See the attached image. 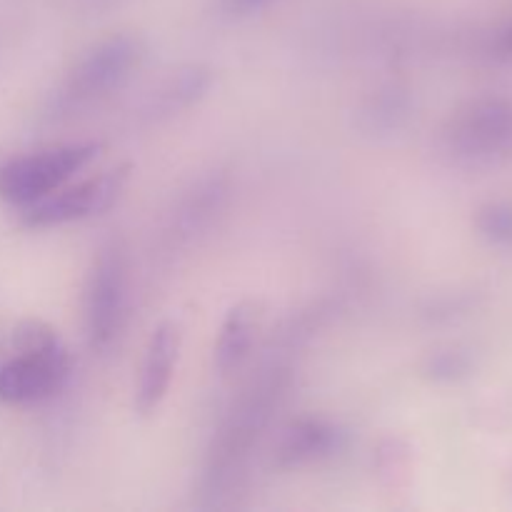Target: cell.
Returning a JSON list of instances; mask_svg holds the SVG:
<instances>
[{"label": "cell", "instance_id": "obj_1", "mask_svg": "<svg viewBox=\"0 0 512 512\" xmlns=\"http://www.w3.org/2000/svg\"><path fill=\"white\" fill-rule=\"evenodd\" d=\"M103 148L105 145L100 140H83V143L58 145L40 153L0 160V200L28 208L48 198L75 173L88 168Z\"/></svg>", "mask_w": 512, "mask_h": 512}, {"label": "cell", "instance_id": "obj_2", "mask_svg": "<svg viewBox=\"0 0 512 512\" xmlns=\"http://www.w3.org/2000/svg\"><path fill=\"white\" fill-rule=\"evenodd\" d=\"M443 145L463 165H490L512 153V100L485 95L465 103L443 130Z\"/></svg>", "mask_w": 512, "mask_h": 512}, {"label": "cell", "instance_id": "obj_3", "mask_svg": "<svg viewBox=\"0 0 512 512\" xmlns=\"http://www.w3.org/2000/svg\"><path fill=\"white\" fill-rule=\"evenodd\" d=\"M143 55L145 48L135 35L120 33L100 40L70 68L60 88V105L65 110H78L108 98L138 70Z\"/></svg>", "mask_w": 512, "mask_h": 512}, {"label": "cell", "instance_id": "obj_4", "mask_svg": "<svg viewBox=\"0 0 512 512\" xmlns=\"http://www.w3.org/2000/svg\"><path fill=\"white\" fill-rule=\"evenodd\" d=\"M128 308V260L123 245L110 240L95 253L85 280V338L93 350H108L123 330Z\"/></svg>", "mask_w": 512, "mask_h": 512}, {"label": "cell", "instance_id": "obj_5", "mask_svg": "<svg viewBox=\"0 0 512 512\" xmlns=\"http://www.w3.org/2000/svg\"><path fill=\"white\" fill-rule=\"evenodd\" d=\"M133 168L130 163L115 165L103 173L85 178L70 188H58L48 198L23 208L25 228H60V225L80 223V220L98 218L105 210L113 208L120 195L128 188Z\"/></svg>", "mask_w": 512, "mask_h": 512}, {"label": "cell", "instance_id": "obj_6", "mask_svg": "<svg viewBox=\"0 0 512 512\" xmlns=\"http://www.w3.org/2000/svg\"><path fill=\"white\" fill-rule=\"evenodd\" d=\"M70 353L63 340L30 350H15V358L0 368V400L8 405H35L50 400L70 378Z\"/></svg>", "mask_w": 512, "mask_h": 512}, {"label": "cell", "instance_id": "obj_7", "mask_svg": "<svg viewBox=\"0 0 512 512\" xmlns=\"http://www.w3.org/2000/svg\"><path fill=\"white\" fill-rule=\"evenodd\" d=\"M278 395L280 378L275 375L268 383L260 385L258 390H250V393L240 400L238 408H233L228 423L223 425V430H220L218 438H215L213 450H210L208 473H205L210 483H220V480L233 470V465H238V460L248 453L253 440L258 438L260 430L268 423L270 410L278 403Z\"/></svg>", "mask_w": 512, "mask_h": 512}, {"label": "cell", "instance_id": "obj_8", "mask_svg": "<svg viewBox=\"0 0 512 512\" xmlns=\"http://www.w3.org/2000/svg\"><path fill=\"white\" fill-rule=\"evenodd\" d=\"M180 348H183V328L178 320H163L155 325L145 345L138 385H135V410L143 418H150L163 405L178 368Z\"/></svg>", "mask_w": 512, "mask_h": 512}, {"label": "cell", "instance_id": "obj_9", "mask_svg": "<svg viewBox=\"0 0 512 512\" xmlns=\"http://www.w3.org/2000/svg\"><path fill=\"white\" fill-rule=\"evenodd\" d=\"M345 445V430L325 418H298L280 433L273 463L280 470L303 468L338 455Z\"/></svg>", "mask_w": 512, "mask_h": 512}, {"label": "cell", "instance_id": "obj_10", "mask_svg": "<svg viewBox=\"0 0 512 512\" xmlns=\"http://www.w3.org/2000/svg\"><path fill=\"white\" fill-rule=\"evenodd\" d=\"M260 325V308L253 300H240V303L230 305L225 313L223 323H220L218 343H215V370L220 375H230L248 360L250 350H253L255 335H258Z\"/></svg>", "mask_w": 512, "mask_h": 512}, {"label": "cell", "instance_id": "obj_11", "mask_svg": "<svg viewBox=\"0 0 512 512\" xmlns=\"http://www.w3.org/2000/svg\"><path fill=\"white\" fill-rule=\"evenodd\" d=\"M210 85H213V70L205 65H188V68L178 70L155 95L150 118L165 120L193 108L198 100L205 98Z\"/></svg>", "mask_w": 512, "mask_h": 512}, {"label": "cell", "instance_id": "obj_12", "mask_svg": "<svg viewBox=\"0 0 512 512\" xmlns=\"http://www.w3.org/2000/svg\"><path fill=\"white\" fill-rule=\"evenodd\" d=\"M225 198H228V180L223 175L215 178H205L193 188V193L183 200L178 215H175V228L178 235H195L200 230L208 228L218 210L223 208Z\"/></svg>", "mask_w": 512, "mask_h": 512}, {"label": "cell", "instance_id": "obj_13", "mask_svg": "<svg viewBox=\"0 0 512 512\" xmlns=\"http://www.w3.org/2000/svg\"><path fill=\"white\" fill-rule=\"evenodd\" d=\"M475 230L490 245H512V205L510 203H485L475 213Z\"/></svg>", "mask_w": 512, "mask_h": 512}, {"label": "cell", "instance_id": "obj_14", "mask_svg": "<svg viewBox=\"0 0 512 512\" xmlns=\"http://www.w3.org/2000/svg\"><path fill=\"white\" fill-rule=\"evenodd\" d=\"M470 373H473V355L460 348L438 350L425 363V375L435 383H458Z\"/></svg>", "mask_w": 512, "mask_h": 512}, {"label": "cell", "instance_id": "obj_15", "mask_svg": "<svg viewBox=\"0 0 512 512\" xmlns=\"http://www.w3.org/2000/svg\"><path fill=\"white\" fill-rule=\"evenodd\" d=\"M273 3L275 0H220V8L230 18H248V15L260 13Z\"/></svg>", "mask_w": 512, "mask_h": 512}, {"label": "cell", "instance_id": "obj_16", "mask_svg": "<svg viewBox=\"0 0 512 512\" xmlns=\"http://www.w3.org/2000/svg\"><path fill=\"white\" fill-rule=\"evenodd\" d=\"M495 55H500V58H512V25L500 33L498 43H495Z\"/></svg>", "mask_w": 512, "mask_h": 512}]
</instances>
